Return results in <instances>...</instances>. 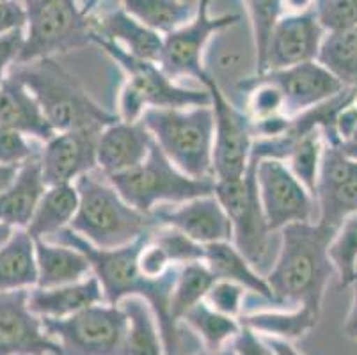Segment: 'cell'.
<instances>
[{
	"instance_id": "6da1fadb",
	"label": "cell",
	"mask_w": 357,
	"mask_h": 355,
	"mask_svg": "<svg viewBox=\"0 0 357 355\" xmlns=\"http://www.w3.org/2000/svg\"><path fill=\"white\" fill-rule=\"evenodd\" d=\"M148 239L149 236H144L121 249L102 250L66 227L48 239V242L79 249L89 259L93 275L102 285L105 304L119 305L130 297L144 299L157 318L164 355H189L185 347H199L201 341H196V334L185 338V328L174 324L171 318V293L176 285L180 266L171 269L160 279H148L142 275L137 266V256Z\"/></svg>"
},
{
	"instance_id": "7a4b0ae2",
	"label": "cell",
	"mask_w": 357,
	"mask_h": 355,
	"mask_svg": "<svg viewBox=\"0 0 357 355\" xmlns=\"http://www.w3.org/2000/svg\"><path fill=\"white\" fill-rule=\"evenodd\" d=\"M336 231L320 222L291 224L281 231V247L267 282L281 304L320 315L327 285L336 273L329 246Z\"/></svg>"
},
{
	"instance_id": "3957f363",
	"label": "cell",
	"mask_w": 357,
	"mask_h": 355,
	"mask_svg": "<svg viewBox=\"0 0 357 355\" xmlns=\"http://www.w3.org/2000/svg\"><path fill=\"white\" fill-rule=\"evenodd\" d=\"M9 73L31 91L55 133L75 130L103 132L119 121L118 114L100 107L82 84L55 59L16 64Z\"/></svg>"
},
{
	"instance_id": "277c9868",
	"label": "cell",
	"mask_w": 357,
	"mask_h": 355,
	"mask_svg": "<svg viewBox=\"0 0 357 355\" xmlns=\"http://www.w3.org/2000/svg\"><path fill=\"white\" fill-rule=\"evenodd\" d=\"M75 187L79 190L80 203L70 229L96 249H121L151 236L158 227L153 215L130 206L107 178L100 180L89 172L75 181Z\"/></svg>"
},
{
	"instance_id": "5b68a950",
	"label": "cell",
	"mask_w": 357,
	"mask_h": 355,
	"mask_svg": "<svg viewBox=\"0 0 357 355\" xmlns=\"http://www.w3.org/2000/svg\"><path fill=\"white\" fill-rule=\"evenodd\" d=\"M153 141L183 174L194 180H213L212 107L194 109H149L141 119Z\"/></svg>"
},
{
	"instance_id": "8992f818",
	"label": "cell",
	"mask_w": 357,
	"mask_h": 355,
	"mask_svg": "<svg viewBox=\"0 0 357 355\" xmlns=\"http://www.w3.org/2000/svg\"><path fill=\"white\" fill-rule=\"evenodd\" d=\"M103 52L119 64L126 82L119 94L118 117L125 123L141 121L149 109H194L210 107V93L204 87L189 89L174 84L160 66L130 55L123 47L103 39H93Z\"/></svg>"
},
{
	"instance_id": "52a82bcc",
	"label": "cell",
	"mask_w": 357,
	"mask_h": 355,
	"mask_svg": "<svg viewBox=\"0 0 357 355\" xmlns=\"http://www.w3.org/2000/svg\"><path fill=\"white\" fill-rule=\"evenodd\" d=\"M259 158L251 155L245 174L240 180L215 181V197L228 213L233 224V246L255 266L258 273L267 278L278 259L281 247V233H272L263 213L258 190Z\"/></svg>"
},
{
	"instance_id": "ba28073f",
	"label": "cell",
	"mask_w": 357,
	"mask_h": 355,
	"mask_svg": "<svg viewBox=\"0 0 357 355\" xmlns=\"http://www.w3.org/2000/svg\"><path fill=\"white\" fill-rule=\"evenodd\" d=\"M24 48L16 64H29L93 43V9L73 0H29Z\"/></svg>"
},
{
	"instance_id": "9c48e42d",
	"label": "cell",
	"mask_w": 357,
	"mask_h": 355,
	"mask_svg": "<svg viewBox=\"0 0 357 355\" xmlns=\"http://www.w3.org/2000/svg\"><path fill=\"white\" fill-rule=\"evenodd\" d=\"M107 180L130 206L148 215L164 204H181L215 192V181L194 180L183 174L157 144L141 165Z\"/></svg>"
},
{
	"instance_id": "30bf717a",
	"label": "cell",
	"mask_w": 357,
	"mask_h": 355,
	"mask_svg": "<svg viewBox=\"0 0 357 355\" xmlns=\"http://www.w3.org/2000/svg\"><path fill=\"white\" fill-rule=\"evenodd\" d=\"M61 355H119L126 334V315L119 305L100 304L70 318H40Z\"/></svg>"
},
{
	"instance_id": "8fae6325",
	"label": "cell",
	"mask_w": 357,
	"mask_h": 355,
	"mask_svg": "<svg viewBox=\"0 0 357 355\" xmlns=\"http://www.w3.org/2000/svg\"><path fill=\"white\" fill-rule=\"evenodd\" d=\"M203 87L210 93V107L215 119V137H213V178L215 181L240 180L248 171L251 158L255 133L252 119L248 112L224 96L206 75Z\"/></svg>"
},
{
	"instance_id": "7c38bea8",
	"label": "cell",
	"mask_w": 357,
	"mask_h": 355,
	"mask_svg": "<svg viewBox=\"0 0 357 355\" xmlns=\"http://www.w3.org/2000/svg\"><path fill=\"white\" fill-rule=\"evenodd\" d=\"M256 178L263 213L272 233H281L291 224L318 220L317 197L295 178L287 162L261 160Z\"/></svg>"
},
{
	"instance_id": "4fadbf2b",
	"label": "cell",
	"mask_w": 357,
	"mask_h": 355,
	"mask_svg": "<svg viewBox=\"0 0 357 355\" xmlns=\"http://www.w3.org/2000/svg\"><path fill=\"white\" fill-rule=\"evenodd\" d=\"M242 18L238 13H226V15H210V2L201 0L196 18L189 25L181 27L164 38L160 61L158 66L171 80L189 77L196 78L203 87L204 73L203 59L206 47L217 32L231 27Z\"/></svg>"
},
{
	"instance_id": "5bb4252c",
	"label": "cell",
	"mask_w": 357,
	"mask_h": 355,
	"mask_svg": "<svg viewBox=\"0 0 357 355\" xmlns=\"http://www.w3.org/2000/svg\"><path fill=\"white\" fill-rule=\"evenodd\" d=\"M242 18L231 27L217 32L206 47L203 59L204 73L212 78L215 86L229 102L236 103L240 87L258 75L255 39L251 25Z\"/></svg>"
},
{
	"instance_id": "9a60e30c",
	"label": "cell",
	"mask_w": 357,
	"mask_h": 355,
	"mask_svg": "<svg viewBox=\"0 0 357 355\" xmlns=\"http://www.w3.org/2000/svg\"><path fill=\"white\" fill-rule=\"evenodd\" d=\"M326 34L318 22L314 2H307L303 9H288L278 22L272 36L267 71L314 63Z\"/></svg>"
},
{
	"instance_id": "2e32d148",
	"label": "cell",
	"mask_w": 357,
	"mask_h": 355,
	"mask_svg": "<svg viewBox=\"0 0 357 355\" xmlns=\"http://www.w3.org/2000/svg\"><path fill=\"white\" fill-rule=\"evenodd\" d=\"M27 299L29 289L0 293V355H61Z\"/></svg>"
},
{
	"instance_id": "e0dca14e",
	"label": "cell",
	"mask_w": 357,
	"mask_h": 355,
	"mask_svg": "<svg viewBox=\"0 0 357 355\" xmlns=\"http://www.w3.org/2000/svg\"><path fill=\"white\" fill-rule=\"evenodd\" d=\"M100 133L96 130H75L55 133L41 149V171L47 187L70 185L89 174L96 165Z\"/></svg>"
},
{
	"instance_id": "ac0fdd59",
	"label": "cell",
	"mask_w": 357,
	"mask_h": 355,
	"mask_svg": "<svg viewBox=\"0 0 357 355\" xmlns=\"http://www.w3.org/2000/svg\"><path fill=\"white\" fill-rule=\"evenodd\" d=\"M256 78L274 84L281 91L287 117L301 116L347 91V87L317 61L298 64L288 70L267 71Z\"/></svg>"
},
{
	"instance_id": "d6986e66",
	"label": "cell",
	"mask_w": 357,
	"mask_h": 355,
	"mask_svg": "<svg viewBox=\"0 0 357 355\" xmlns=\"http://www.w3.org/2000/svg\"><path fill=\"white\" fill-rule=\"evenodd\" d=\"M151 215L158 226L174 227L199 246L233 243V224L215 194L190 199L174 208L173 204H164Z\"/></svg>"
},
{
	"instance_id": "ffe728a7",
	"label": "cell",
	"mask_w": 357,
	"mask_h": 355,
	"mask_svg": "<svg viewBox=\"0 0 357 355\" xmlns=\"http://www.w3.org/2000/svg\"><path fill=\"white\" fill-rule=\"evenodd\" d=\"M153 144V135L144 123H125L119 119L100 133L96 165L105 178L121 174L141 165Z\"/></svg>"
},
{
	"instance_id": "44dd1931",
	"label": "cell",
	"mask_w": 357,
	"mask_h": 355,
	"mask_svg": "<svg viewBox=\"0 0 357 355\" xmlns=\"http://www.w3.org/2000/svg\"><path fill=\"white\" fill-rule=\"evenodd\" d=\"M93 39H103L125 48L130 55L158 64L164 38L125 11L123 4L93 13Z\"/></svg>"
},
{
	"instance_id": "7402d4cb",
	"label": "cell",
	"mask_w": 357,
	"mask_h": 355,
	"mask_svg": "<svg viewBox=\"0 0 357 355\" xmlns=\"http://www.w3.org/2000/svg\"><path fill=\"white\" fill-rule=\"evenodd\" d=\"M29 309L38 318H70L93 305L105 304L102 285L95 275L59 288L29 289Z\"/></svg>"
},
{
	"instance_id": "603a6c76",
	"label": "cell",
	"mask_w": 357,
	"mask_h": 355,
	"mask_svg": "<svg viewBox=\"0 0 357 355\" xmlns=\"http://www.w3.org/2000/svg\"><path fill=\"white\" fill-rule=\"evenodd\" d=\"M0 126L16 130L45 144L55 135L31 91L9 73L0 87Z\"/></svg>"
},
{
	"instance_id": "cb8c5ba5",
	"label": "cell",
	"mask_w": 357,
	"mask_h": 355,
	"mask_svg": "<svg viewBox=\"0 0 357 355\" xmlns=\"http://www.w3.org/2000/svg\"><path fill=\"white\" fill-rule=\"evenodd\" d=\"M47 188L40 156L22 165L13 183L0 194V222L13 229H27Z\"/></svg>"
},
{
	"instance_id": "d4e9b609",
	"label": "cell",
	"mask_w": 357,
	"mask_h": 355,
	"mask_svg": "<svg viewBox=\"0 0 357 355\" xmlns=\"http://www.w3.org/2000/svg\"><path fill=\"white\" fill-rule=\"evenodd\" d=\"M204 265L213 273L215 281H228L242 286L245 292H251L268 304L281 308V302L275 299L274 292L268 286L267 279L255 270V266L243 258L242 252L231 242L204 246Z\"/></svg>"
},
{
	"instance_id": "484cf974",
	"label": "cell",
	"mask_w": 357,
	"mask_h": 355,
	"mask_svg": "<svg viewBox=\"0 0 357 355\" xmlns=\"http://www.w3.org/2000/svg\"><path fill=\"white\" fill-rule=\"evenodd\" d=\"M36 263H38V286L36 288H59L75 285L93 275L89 259L73 247L52 243L48 240H34Z\"/></svg>"
},
{
	"instance_id": "4316f807",
	"label": "cell",
	"mask_w": 357,
	"mask_h": 355,
	"mask_svg": "<svg viewBox=\"0 0 357 355\" xmlns=\"http://www.w3.org/2000/svg\"><path fill=\"white\" fill-rule=\"evenodd\" d=\"M38 286L36 242L27 229H15L0 247V293L32 289Z\"/></svg>"
},
{
	"instance_id": "83f0119b",
	"label": "cell",
	"mask_w": 357,
	"mask_h": 355,
	"mask_svg": "<svg viewBox=\"0 0 357 355\" xmlns=\"http://www.w3.org/2000/svg\"><path fill=\"white\" fill-rule=\"evenodd\" d=\"M79 190L75 183L48 187L36 208L27 233L34 240L52 239L59 231L70 227L79 211Z\"/></svg>"
},
{
	"instance_id": "f1b7e54d",
	"label": "cell",
	"mask_w": 357,
	"mask_h": 355,
	"mask_svg": "<svg viewBox=\"0 0 357 355\" xmlns=\"http://www.w3.org/2000/svg\"><path fill=\"white\" fill-rule=\"evenodd\" d=\"M123 8L142 25L162 38L189 25L197 15L199 2L192 0H125Z\"/></svg>"
},
{
	"instance_id": "f546056e",
	"label": "cell",
	"mask_w": 357,
	"mask_h": 355,
	"mask_svg": "<svg viewBox=\"0 0 357 355\" xmlns=\"http://www.w3.org/2000/svg\"><path fill=\"white\" fill-rule=\"evenodd\" d=\"M125 311L126 334L119 355H164L160 331L151 305L139 297H130L119 304Z\"/></svg>"
},
{
	"instance_id": "4dcf8cb0",
	"label": "cell",
	"mask_w": 357,
	"mask_h": 355,
	"mask_svg": "<svg viewBox=\"0 0 357 355\" xmlns=\"http://www.w3.org/2000/svg\"><path fill=\"white\" fill-rule=\"evenodd\" d=\"M318 317L320 315L310 309L298 308L288 312L267 311L243 315L240 317V324L261 338H274L290 343L291 340L303 338L306 332H310L317 325Z\"/></svg>"
},
{
	"instance_id": "1f68e13d",
	"label": "cell",
	"mask_w": 357,
	"mask_h": 355,
	"mask_svg": "<svg viewBox=\"0 0 357 355\" xmlns=\"http://www.w3.org/2000/svg\"><path fill=\"white\" fill-rule=\"evenodd\" d=\"M317 63L347 89L357 91V27L326 34Z\"/></svg>"
},
{
	"instance_id": "d6a6232c",
	"label": "cell",
	"mask_w": 357,
	"mask_h": 355,
	"mask_svg": "<svg viewBox=\"0 0 357 355\" xmlns=\"http://www.w3.org/2000/svg\"><path fill=\"white\" fill-rule=\"evenodd\" d=\"M183 327L190 331L203 341L206 350H220L226 348L228 341H233L242 331L240 318L226 317L222 312L210 308L206 302L194 305L180 322Z\"/></svg>"
},
{
	"instance_id": "836d02e7",
	"label": "cell",
	"mask_w": 357,
	"mask_h": 355,
	"mask_svg": "<svg viewBox=\"0 0 357 355\" xmlns=\"http://www.w3.org/2000/svg\"><path fill=\"white\" fill-rule=\"evenodd\" d=\"M215 285V278L208 266L203 263H189L180 266L176 285L171 293V318L174 324L181 325V318L208 295L210 288Z\"/></svg>"
},
{
	"instance_id": "e575fe53",
	"label": "cell",
	"mask_w": 357,
	"mask_h": 355,
	"mask_svg": "<svg viewBox=\"0 0 357 355\" xmlns=\"http://www.w3.org/2000/svg\"><path fill=\"white\" fill-rule=\"evenodd\" d=\"M245 15H248L249 25H251L252 39H255L256 59H258V75L267 73V55L272 43L278 22L281 16L288 11V2H278V0H252L245 2Z\"/></svg>"
},
{
	"instance_id": "d590c367",
	"label": "cell",
	"mask_w": 357,
	"mask_h": 355,
	"mask_svg": "<svg viewBox=\"0 0 357 355\" xmlns=\"http://www.w3.org/2000/svg\"><path fill=\"white\" fill-rule=\"evenodd\" d=\"M324 133L320 128H314L311 132L304 133L294 149L288 155L287 165L294 176L297 178L311 194L317 197V185H318V172H320V164H322L324 155Z\"/></svg>"
},
{
	"instance_id": "8d00e7d4",
	"label": "cell",
	"mask_w": 357,
	"mask_h": 355,
	"mask_svg": "<svg viewBox=\"0 0 357 355\" xmlns=\"http://www.w3.org/2000/svg\"><path fill=\"white\" fill-rule=\"evenodd\" d=\"M329 258L340 275V286L357 281V213L350 215L337 227L329 246Z\"/></svg>"
},
{
	"instance_id": "74e56055",
	"label": "cell",
	"mask_w": 357,
	"mask_h": 355,
	"mask_svg": "<svg viewBox=\"0 0 357 355\" xmlns=\"http://www.w3.org/2000/svg\"><path fill=\"white\" fill-rule=\"evenodd\" d=\"M318 220L327 229L337 231L343 220L357 213V174L352 180L334 188L327 194L318 195Z\"/></svg>"
},
{
	"instance_id": "f35d334b",
	"label": "cell",
	"mask_w": 357,
	"mask_h": 355,
	"mask_svg": "<svg viewBox=\"0 0 357 355\" xmlns=\"http://www.w3.org/2000/svg\"><path fill=\"white\" fill-rule=\"evenodd\" d=\"M151 240L167 252L169 259H171L174 266L204 262V246L196 243L187 234L174 229V227L158 226L151 233Z\"/></svg>"
},
{
	"instance_id": "ab89813d",
	"label": "cell",
	"mask_w": 357,
	"mask_h": 355,
	"mask_svg": "<svg viewBox=\"0 0 357 355\" xmlns=\"http://www.w3.org/2000/svg\"><path fill=\"white\" fill-rule=\"evenodd\" d=\"M41 148H36L34 142L16 130L0 126V165L20 169L32 158L41 156Z\"/></svg>"
},
{
	"instance_id": "60d3db41",
	"label": "cell",
	"mask_w": 357,
	"mask_h": 355,
	"mask_svg": "<svg viewBox=\"0 0 357 355\" xmlns=\"http://www.w3.org/2000/svg\"><path fill=\"white\" fill-rule=\"evenodd\" d=\"M314 9L327 34L357 27V0H318Z\"/></svg>"
},
{
	"instance_id": "b9f144b4",
	"label": "cell",
	"mask_w": 357,
	"mask_h": 355,
	"mask_svg": "<svg viewBox=\"0 0 357 355\" xmlns=\"http://www.w3.org/2000/svg\"><path fill=\"white\" fill-rule=\"evenodd\" d=\"M243 299H245V289L242 286L228 281H215L204 302L226 317L240 318L243 309Z\"/></svg>"
},
{
	"instance_id": "7bdbcfd3",
	"label": "cell",
	"mask_w": 357,
	"mask_h": 355,
	"mask_svg": "<svg viewBox=\"0 0 357 355\" xmlns=\"http://www.w3.org/2000/svg\"><path fill=\"white\" fill-rule=\"evenodd\" d=\"M137 266L142 275H146L148 279H160L164 278L169 270L174 269V265L169 259L167 252L158 243H155L151 240V236L146 240L141 252H139Z\"/></svg>"
},
{
	"instance_id": "ee69618b",
	"label": "cell",
	"mask_w": 357,
	"mask_h": 355,
	"mask_svg": "<svg viewBox=\"0 0 357 355\" xmlns=\"http://www.w3.org/2000/svg\"><path fill=\"white\" fill-rule=\"evenodd\" d=\"M24 39L25 31H15L0 38V87L4 86L9 71L18 63V57L24 48Z\"/></svg>"
},
{
	"instance_id": "f6af8a7d",
	"label": "cell",
	"mask_w": 357,
	"mask_h": 355,
	"mask_svg": "<svg viewBox=\"0 0 357 355\" xmlns=\"http://www.w3.org/2000/svg\"><path fill=\"white\" fill-rule=\"evenodd\" d=\"M27 11L24 2L0 0V38L15 31H25Z\"/></svg>"
},
{
	"instance_id": "bcb514c9",
	"label": "cell",
	"mask_w": 357,
	"mask_h": 355,
	"mask_svg": "<svg viewBox=\"0 0 357 355\" xmlns=\"http://www.w3.org/2000/svg\"><path fill=\"white\" fill-rule=\"evenodd\" d=\"M233 350L236 355H275V352L268 347L261 336H258L251 328L243 327L238 332V336L231 341Z\"/></svg>"
},
{
	"instance_id": "7dc6e473",
	"label": "cell",
	"mask_w": 357,
	"mask_h": 355,
	"mask_svg": "<svg viewBox=\"0 0 357 355\" xmlns=\"http://www.w3.org/2000/svg\"><path fill=\"white\" fill-rule=\"evenodd\" d=\"M357 132V98L347 103L336 116V133L340 139V144L352 139Z\"/></svg>"
},
{
	"instance_id": "c3c4849f",
	"label": "cell",
	"mask_w": 357,
	"mask_h": 355,
	"mask_svg": "<svg viewBox=\"0 0 357 355\" xmlns=\"http://www.w3.org/2000/svg\"><path fill=\"white\" fill-rule=\"evenodd\" d=\"M345 334L350 340L357 341V281L354 282V301L349 312V318L345 322Z\"/></svg>"
},
{
	"instance_id": "681fc988",
	"label": "cell",
	"mask_w": 357,
	"mask_h": 355,
	"mask_svg": "<svg viewBox=\"0 0 357 355\" xmlns=\"http://www.w3.org/2000/svg\"><path fill=\"white\" fill-rule=\"evenodd\" d=\"M263 341H265V343L275 352V355H303V354H298V352L295 350V348L291 347V343H288V341L274 340V338H263Z\"/></svg>"
},
{
	"instance_id": "f907efd6",
	"label": "cell",
	"mask_w": 357,
	"mask_h": 355,
	"mask_svg": "<svg viewBox=\"0 0 357 355\" xmlns=\"http://www.w3.org/2000/svg\"><path fill=\"white\" fill-rule=\"evenodd\" d=\"M18 174V169L15 167H4V165H0V194L13 183V180Z\"/></svg>"
},
{
	"instance_id": "816d5d0a",
	"label": "cell",
	"mask_w": 357,
	"mask_h": 355,
	"mask_svg": "<svg viewBox=\"0 0 357 355\" xmlns=\"http://www.w3.org/2000/svg\"><path fill=\"white\" fill-rule=\"evenodd\" d=\"M337 148L342 149L343 153H345L349 158H352L354 162H357V132L354 133L352 139H349L347 142H343V144H340Z\"/></svg>"
},
{
	"instance_id": "f5cc1de1",
	"label": "cell",
	"mask_w": 357,
	"mask_h": 355,
	"mask_svg": "<svg viewBox=\"0 0 357 355\" xmlns=\"http://www.w3.org/2000/svg\"><path fill=\"white\" fill-rule=\"evenodd\" d=\"M13 233H15V229H13L11 226H6V224L0 222V247L8 243V240L13 236Z\"/></svg>"
},
{
	"instance_id": "db71d44e",
	"label": "cell",
	"mask_w": 357,
	"mask_h": 355,
	"mask_svg": "<svg viewBox=\"0 0 357 355\" xmlns=\"http://www.w3.org/2000/svg\"><path fill=\"white\" fill-rule=\"evenodd\" d=\"M194 355H236V352L233 350V347H226V348H220V350H206V352H197Z\"/></svg>"
}]
</instances>
